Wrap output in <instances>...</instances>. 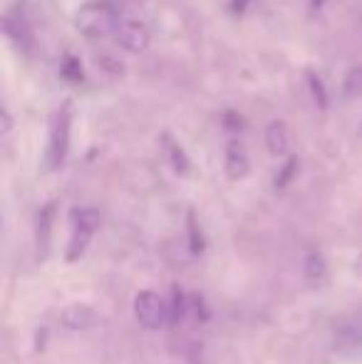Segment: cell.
<instances>
[{
	"mask_svg": "<svg viewBox=\"0 0 362 364\" xmlns=\"http://www.w3.org/2000/svg\"><path fill=\"white\" fill-rule=\"evenodd\" d=\"M70 223H73V233H70V243H68V263H75L85 255L87 250L92 235H95L97 225H100V213L95 208H75L70 213Z\"/></svg>",
	"mask_w": 362,
	"mask_h": 364,
	"instance_id": "cell-3",
	"label": "cell"
},
{
	"mask_svg": "<svg viewBox=\"0 0 362 364\" xmlns=\"http://www.w3.org/2000/svg\"><path fill=\"white\" fill-rule=\"evenodd\" d=\"M134 317L144 330H161L171 320V305L154 290H142L134 297Z\"/></svg>",
	"mask_w": 362,
	"mask_h": 364,
	"instance_id": "cell-4",
	"label": "cell"
},
{
	"mask_svg": "<svg viewBox=\"0 0 362 364\" xmlns=\"http://www.w3.org/2000/svg\"><path fill=\"white\" fill-rule=\"evenodd\" d=\"M266 146L273 156H288L290 154V129L285 122H271L266 127Z\"/></svg>",
	"mask_w": 362,
	"mask_h": 364,
	"instance_id": "cell-11",
	"label": "cell"
},
{
	"mask_svg": "<svg viewBox=\"0 0 362 364\" xmlns=\"http://www.w3.org/2000/svg\"><path fill=\"white\" fill-rule=\"evenodd\" d=\"M251 3V0H231V8H233V13H243L246 10V5Z\"/></svg>",
	"mask_w": 362,
	"mask_h": 364,
	"instance_id": "cell-17",
	"label": "cell"
},
{
	"mask_svg": "<svg viewBox=\"0 0 362 364\" xmlns=\"http://www.w3.org/2000/svg\"><path fill=\"white\" fill-rule=\"evenodd\" d=\"M115 43L119 45V48L129 50V53H144V50L149 48V28H147L139 18L127 13Z\"/></svg>",
	"mask_w": 362,
	"mask_h": 364,
	"instance_id": "cell-7",
	"label": "cell"
},
{
	"mask_svg": "<svg viewBox=\"0 0 362 364\" xmlns=\"http://www.w3.org/2000/svg\"><path fill=\"white\" fill-rule=\"evenodd\" d=\"M3 28H5L8 40L20 53H30V50H33V28H30V20L20 3L8 8V13H5V18H3Z\"/></svg>",
	"mask_w": 362,
	"mask_h": 364,
	"instance_id": "cell-6",
	"label": "cell"
},
{
	"mask_svg": "<svg viewBox=\"0 0 362 364\" xmlns=\"http://www.w3.org/2000/svg\"><path fill=\"white\" fill-rule=\"evenodd\" d=\"M298 171V159H288V164L283 166V171H280V176H275V186H280L283 188L285 183L293 178V173Z\"/></svg>",
	"mask_w": 362,
	"mask_h": 364,
	"instance_id": "cell-16",
	"label": "cell"
},
{
	"mask_svg": "<svg viewBox=\"0 0 362 364\" xmlns=\"http://www.w3.org/2000/svg\"><path fill=\"white\" fill-rule=\"evenodd\" d=\"M333 347L345 357H362V312L335 322Z\"/></svg>",
	"mask_w": 362,
	"mask_h": 364,
	"instance_id": "cell-5",
	"label": "cell"
},
{
	"mask_svg": "<svg viewBox=\"0 0 362 364\" xmlns=\"http://www.w3.org/2000/svg\"><path fill=\"white\" fill-rule=\"evenodd\" d=\"M53 213L55 206L48 203V206L40 208L38 220H35V245H38V255L40 258H48L50 253V233H53Z\"/></svg>",
	"mask_w": 362,
	"mask_h": 364,
	"instance_id": "cell-10",
	"label": "cell"
},
{
	"mask_svg": "<svg viewBox=\"0 0 362 364\" xmlns=\"http://www.w3.org/2000/svg\"><path fill=\"white\" fill-rule=\"evenodd\" d=\"M355 270H358V273L362 275V255H360L358 260H355Z\"/></svg>",
	"mask_w": 362,
	"mask_h": 364,
	"instance_id": "cell-18",
	"label": "cell"
},
{
	"mask_svg": "<svg viewBox=\"0 0 362 364\" xmlns=\"http://www.w3.org/2000/svg\"><path fill=\"white\" fill-rule=\"evenodd\" d=\"M63 325L68 330H90V327L97 325V312L92 310L90 305H82V302H75V305H68L60 315Z\"/></svg>",
	"mask_w": 362,
	"mask_h": 364,
	"instance_id": "cell-9",
	"label": "cell"
},
{
	"mask_svg": "<svg viewBox=\"0 0 362 364\" xmlns=\"http://www.w3.org/2000/svg\"><path fill=\"white\" fill-rule=\"evenodd\" d=\"M308 85H310V92H313L315 102H320V107H325V87H323V80H320L315 73H308Z\"/></svg>",
	"mask_w": 362,
	"mask_h": 364,
	"instance_id": "cell-15",
	"label": "cell"
},
{
	"mask_svg": "<svg viewBox=\"0 0 362 364\" xmlns=\"http://www.w3.org/2000/svg\"><path fill=\"white\" fill-rule=\"evenodd\" d=\"M70 132H73V102H63L50 117L48 127V146H45V161L50 168H60L70 151Z\"/></svg>",
	"mask_w": 362,
	"mask_h": 364,
	"instance_id": "cell-2",
	"label": "cell"
},
{
	"mask_svg": "<svg viewBox=\"0 0 362 364\" xmlns=\"http://www.w3.org/2000/svg\"><path fill=\"white\" fill-rule=\"evenodd\" d=\"M223 168H226L228 178H233V181H238V178H243L248 171H251V161H248L246 146H243L238 139L228 141L226 159H223Z\"/></svg>",
	"mask_w": 362,
	"mask_h": 364,
	"instance_id": "cell-8",
	"label": "cell"
},
{
	"mask_svg": "<svg viewBox=\"0 0 362 364\" xmlns=\"http://www.w3.org/2000/svg\"><path fill=\"white\" fill-rule=\"evenodd\" d=\"M63 75L68 77L70 82H80V80H82V65L78 63V58H65Z\"/></svg>",
	"mask_w": 362,
	"mask_h": 364,
	"instance_id": "cell-14",
	"label": "cell"
},
{
	"mask_svg": "<svg viewBox=\"0 0 362 364\" xmlns=\"http://www.w3.org/2000/svg\"><path fill=\"white\" fill-rule=\"evenodd\" d=\"M161 141H164V149H166V154H169V159H171V166H174L179 173H186L188 171V156L183 154V149L176 144L174 139H171V134H164V136H161Z\"/></svg>",
	"mask_w": 362,
	"mask_h": 364,
	"instance_id": "cell-12",
	"label": "cell"
},
{
	"mask_svg": "<svg viewBox=\"0 0 362 364\" xmlns=\"http://www.w3.org/2000/svg\"><path fill=\"white\" fill-rule=\"evenodd\" d=\"M127 10L115 0H90L75 13V28L87 40H117Z\"/></svg>",
	"mask_w": 362,
	"mask_h": 364,
	"instance_id": "cell-1",
	"label": "cell"
},
{
	"mask_svg": "<svg viewBox=\"0 0 362 364\" xmlns=\"http://www.w3.org/2000/svg\"><path fill=\"white\" fill-rule=\"evenodd\" d=\"M325 270H328V265H325V258L320 253H310L305 258V278L308 280H323Z\"/></svg>",
	"mask_w": 362,
	"mask_h": 364,
	"instance_id": "cell-13",
	"label": "cell"
}]
</instances>
